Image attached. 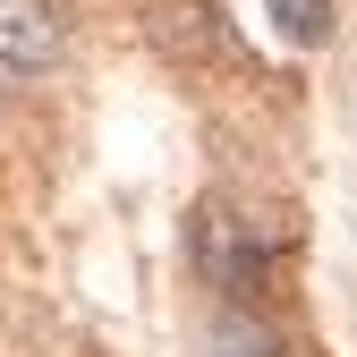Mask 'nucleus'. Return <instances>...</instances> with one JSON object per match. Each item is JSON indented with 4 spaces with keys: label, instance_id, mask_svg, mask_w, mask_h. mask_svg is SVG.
Listing matches in <instances>:
<instances>
[{
    "label": "nucleus",
    "instance_id": "1",
    "mask_svg": "<svg viewBox=\"0 0 357 357\" xmlns=\"http://www.w3.org/2000/svg\"><path fill=\"white\" fill-rule=\"evenodd\" d=\"M188 247H196V273H204L221 298L255 306L264 289H273V238H264L255 221H238L230 204H196V221H188Z\"/></svg>",
    "mask_w": 357,
    "mask_h": 357
},
{
    "label": "nucleus",
    "instance_id": "2",
    "mask_svg": "<svg viewBox=\"0 0 357 357\" xmlns=\"http://www.w3.org/2000/svg\"><path fill=\"white\" fill-rule=\"evenodd\" d=\"M60 60V0H0V68L43 77Z\"/></svg>",
    "mask_w": 357,
    "mask_h": 357
},
{
    "label": "nucleus",
    "instance_id": "3",
    "mask_svg": "<svg viewBox=\"0 0 357 357\" xmlns=\"http://www.w3.org/2000/svg\"><path fill=\"white\" fill-rule=\"evenodd\" d=\"M204 340H213V357H289V349H281V332L264 324L255 306H238V298L213 315V332H204Z\"/></svg>",
    "mask_w": 357,
    "mask_h": 357
},
{
    "label": "nucleus",
    "instance_id": "4",
    "mask_svg": "<svg viewBox=\"0 0 357 357\" xmlns=\"http://www.w3.org/2000/svg\"><path fill=\"white\" fill-rule=\"evenodd\" d=\"M264 17H273L289 43H306V52L332 43V0H264Z\"/></svg>",
    "mask_w": 357,
    "mask_h": 357
}]
</instances>
